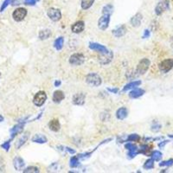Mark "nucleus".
<instances>
[{"label":"nucleus","instance_id":"b1692460","mask_svg":"<svg viewBox=\"0 0 173 173\" xmlns=\"http://www.w3.org/2000/svg\"><path fill=\"white\" fill-rule=\"evenodd\" d=\"M140 84H141V82H140V81L130 82V83H128L127 85H125V86L124 87V88H123V92L127 91V90H129V89H131V88H134V87H138L139 85H140Z\"/></svg>","mask_w":173,"mask_h":173},{"label":"nucleus","instance_id":"4c0bfd02","mask_svg":"<svg viewBox=\"0 0 173 173\" xmlns=\"http://www.w3.org/2000/svg\"><path fill=\"white\" fill-rule=\"evenodd\" d=\"M39 0H24V4L27 5H34Z\"/></svg>","mask_w":173,"mask_h":173},{"label":"nucleus","instance_id":"412c9836","mask_svg":"<svg viewBox=\"0 0 173 173\" xmlns=\"http://www.w3.org/2000/svg\"><path fill=\"white\" fill-rule=\"evenodd\" d=\"M144 94V90L141 89V88H136L133 89V91L131 92L129 94V96L133 99H136V98H139V97L142 96Z\"/></svg>","mask_w":173,"mask_h":173},{"label":"nucleus","instance_id":"c9c22d12","mask_svg":"<svg viewBox=\"0 0 173 173\" xmlns=\"http://www.w3.org/2000/svg\"><path fill=\"white\" fill-rule=\"evenodd\" d=\"M149 146L148 145H142L141 146V149L140 150V152L141 153H144V154H147L148 153V151H149Z\"/></svg>","mask_w":173,"mask_h":173},{"label":"nucleus","instance_id":"ddd939ff","mask_svg":"<svg viewBox=\"0 0 173 173\" xmlns=\"http://www.w3.org/2000/svg\"><path fill=\"white\" fill-rule=\"evenodd\" d=\"M24 130V124L23 123H19L17 125H16L15 126H13L11 129H10V137H11V140L14 138L15 136L18 133H21Z\"/></svg>","mask_w":173,"mask_h":173},{"label":"nucleus","instance_id":"5701e85b","mask_svg":"<svg viewBox=\"0 0 173 173\" xmlns=\"http://www.w3.org/2000/svg\"><path fill=\"white\" fill-rule=\"evenodd\" d=\"M28 138H29V133H24V134L20 138L19 140H17V148L19 149L20 147H21L23 144H25V142L28 140Z\"/></svg>","mask_w":173,"mask_h":173},{"label":"nucleus","instance_id":"4be33fe9","mask_svg":"<svg viewBox=\"0 0 173 173\" xmlns=\"http://www.w3.org/2000/svg\"><path fill=\"white\" fill-rule=\"evenodd\" d=\"M48 126H49V129L52 130L54 132H57V131H59V130H60V127H61L58 120H51V121L49 122V124H48Z\"/></svg>","mask_w":173,"mask_h":173},{"label":"nucleus","instance_id":"dca6fc26","mask_svg":"<svg viewBox=\"0 0 173 173\" xmlns=\"http://www.w3.org/2000/svg\"><path fill=\"white\" fill-rule=\"evenodd\" d=\"M142 21V15L140 13H137L131 20V24L133 27H139Z\"/></svg>","mask_w":173,"mask_h":173},{"label":"nucleus","instance_id":"f8f14e48","mask_svg":"<svg viewBox=\"0 0 173 173\" xmlns=\"http://www.w3.org/2000/svg\"><path fill=\"white\" fill-rule=\"evenodd\" d=\"M85 99H86V94H83V93H79L75 94L73 97V103L75 105H83L84 102H85Z\"/></svg>","mask_w":173,"mask_h":173},{"label":"nucleus","instance_id":"a878e982","mask_svg":"<svg viewBox=\"0 0 173 173\" xmlns=\"http://www.w3.org/2000/svg\"><path fill=\"white\" fill-rule=\"evenodd\" d=\"M94 0H82V8L83 10H87L91 7L94 4Z\"/></svg>","mask_w":173,"mask_h":173},{"label":"nucleus","instance_id":"7ed1b4c3","mask_svg":"<svg viewBox=\"0 0 173 173\" xmlns=\"http://www.w3.org/2000/svg\"><path fill=\"white\" fill-rule=\"evenodd\" d=\"M150 66V61L146 58H144L140 61L138 67H137V73L138 75H144V73L148 70Z\"/></svg>","mask_w":173,"mask_h":173},{"label":"nucleus","instance_id":"a19ab883","mask_svg":"<svg viewBox=\"0 0 173 173\" xmlns=\"http://www.w3.org/2000/svg\"><path fill=\"white\" fill-rule=\"evenodd\" d=\"M108 91L113 92V93H117V92H118V89H117V88H114V89H112V88H108Z\"/></svg>","mask_w":173,"mask_h":173},{"label":"nucleus","instance_id":"9b49d317","mask_svg":"<svg viewBox=\"0 0 173 173\" xmlns=\"http://www.w3.org/2000/svg\"><path fill=\"white\" fill-rule=\"evenodd\" d=\"M125 148L128 150V158L129 159H133L134 158L135 156L137 155L138 153H140V151L138 149V147L133 144H125Z\"/></svg>","mask_w":173,"mask_h":173},{"label":"nucleus","instance_id":"bb28decb","mask_svg":"<svg viewBox=\"0 0 173 173\" xmlns=\"http://www.w3.org/2000/svg\"><path fill=\"white\" fill-rule=\"evenodd\" d=\"M50 35H51V31L49 29H44V30L40 31L39 37H40V39H42V40H45V39H48Z\"/></svg>","mask_w":173,"mask_h":173},{"label":"nucleus","instance_id":"6e6552de","mask_svg":"<svg viewBox=\"0 0 173 173\" xmlns=\"http://www.w3.org/2000/svg\"><path fill=\"white\" fill-rule=\"evenodd\" d=\"M173 67V59H166L159 64V69L163 73L169 72Z\"/></svg>","mask_w":173,"mask_h":173},{"label":"nucleus","instance_id":"f03ea898","mask_svg":"<svg viewBox=\"0 0 173 173\" xmlns=\"http://www.w3.org/2000/svg\"><path fill=\"white\" fill-rule=\"evenodd\" d=\"M87 82L94 87H98L101 84V78L99 75H97L95 73H90L89 75H87L86 78Z\"/></svg>","mask_w":173,"mask_h":173},{"label":"nucleus","instance_id":"473e14b6","mask_svg":"<svg viewBox=\"0 0 173 173\" xmlns=\"http://www.w3.org/2000/svg\"><path fill=\"white\" fill-rule=\"evenodd\" d=\"M140 140V137L138 134H131L127 138L126 141H134V142H137Z\"/></svg>","mask_w":173,"mask_h":173},{"label":"nucleus","instance_id":"393cba45","mask_svg":"<svg viewBox=\"0 0 173 173\" xmlns=\"http://www.w3.org/2000/svg\"><path fill=\"white\" fill-rule=\"evenodd\" d=\"M63 43H64V39H63V37H59V38H57L55 41L54 46H55V48H56L57 50H60V49L63 48Z\"/></svg>","mask_w":173,"mask_h":173},{"label":"nucleus","instance_id":"0eeeda50","mask_svg":"<svg viewBox=\"0 0 173 173\" xmlns=\"http://www.w3.org/2000/svg\"><path fill=\"white\" fill-rule=\"evenodd\" d=\"M169 8V1L168 0H161L159 2V4L157 5L155 8V12L157 15H161L163 12Z\"/></svg>","mask_w":173,"mask_h":173},{"label":"nucleus","instance_id":"4468645a","mask_svg":"<svg viewBox=\"0 0 173 173\" xmlns=\"http://www.w3.org/2000/svg\"><path fill=\"white\" fill-rule=\"evenodd\" d=\"M85 28V24L82 21H78L72 25V31L74 33H81Z\"/></svg>","mask_w":173,"mask_h":173},{"label":"nucleus","instance_id":"c03bdc74","mask_svg":"<svg viewBox=\"0 0 173 173\" xmlns=\"http://www.w3.org/2000/svg\"><path fill=\"white\" fill-rule=\"evenodd\" d=\"M170 137H171V138H173V135H169Z\"/></svg>","mask_w":173,"mask_h":173},{"label":"nucleus","instance_id":"f704fd0d","mask_svg":"<svg viewBox=\"0 0 173 173\" xmlns=\"http://www.w3.org/2000/svg\"><path fill=\"white\" fill-rule=\"evenodd\" d=\"M12 2V0H5V2L3 3V5L1 6V9H0V11H3V10H5V8L8 6V5H10V3Z\"/></svg>","mask_w":173,"mask_h":173},{"label":"nucleus","instance_id":"c85d7f7f","mask_svg":"<svg viewBox=\"0 0 173 173\" xmlns=\"http://www.w3.org/2000/svg\"><path fill=\"white\" fill-rule=\"evenodd\" d=\"M154 167V159H148L144 164V168L145 170H151Z\"/></svg>","mask_w":173,"mask_h":173},{"label":"nucleus","instance_id":"2f4dec72","mask_svg":"<svg viewBox=\"0 0 173 173\" xmlns=\"http://www.w3.org/2000/svg\"><path fill=\"white\" fill-rule=\"evenodd\" d=\"M24 173H29V172H34L37 173L39 172V169L37 167H35V166H30V167H28L27 169H25L24 171Z\"/></svg>","mask_w":173,"mask_h":173},{"label":"nucleus","instance_id":"c756f323","mask_svg":"<svg viewBox=\"0 0 173 173\" xmlns=\"http://www.w3.org/2000/svg\"><path fill=\"white\" fill-rule=\"evenodd\" d=\"M151 156H152V159H153L155 161H159L162 158V153L159 151H154Z\"/></svg>","mask_w":173,"mask_h":173},{"label":"nucleus","instance_id":"6ab92c4d","mask_svg":"<svg viewBox=\"0 0 173 173\" xmlns=\"http://www.w3.org/2000/svg\"><path fill=\"white\" fill-rule=\"evenodd\" d=\"M127 116V109L125 107H120L116 112V117L119 120H124Z\"/></svg>","mask_w":173,"mask_h":173},{"label":"nucleus","instance_id":"7c9ffc66","mask_svg":"<svg viewBox=\"0 0 173 173\" xmlns=\"http://www.w3.org/2000/svg\"><path fill=\"white\" fill-rule=\"evenodd\" d=\"M79 165V158L78 157H73L70 159V167L75 168Z\"/></svg>","mask_w":173,"mask_h":173},{"label":"nucleus","instance_id":"1a4fd4ad","mask_svg":"<svg viewBox=\"0 0 173 173\" xmlns=\"http://www.w3.org/2000/svg\"><path fill=\"white\" fill-rule=\"evenodd\" d=\"M84 61H85V57L82 54H74L69 58V63L72 65H81L84 63Z\"/></svg>","mask_w":173,"mask_h":173},{"label":"nucleus","instance_id":"58836bf2","mask_svg":"<svg viewBox=\"0 0 173 173\" xmlns=\"http://www.w3.org/2000/svg\"><path fill=\"white\" fill-rule=\"evenodd\" d=\"M149 36H150L149 30H147V29H145V30H144V36H143V38H145V37H148Z\"/></svg>","mask_w":173,"mask_h":173},{"label":"nucleus","instance_id":"9d476101","mask_svg":"<svg viewBox=\"0 0 173 173\" xmlns=\"http://www.w3.org/2000/svg\"><path fill=\"white\" fill-rule=\"evenodd\" d=\"M48 16L51 20H53L54 22H57L62 18V13L60 10L55 9V8H50L48 10Z\"/></svg>","mask_w":173,"mask_h":173},{"label":"nucleus","instance_id":"f3484780","mask_svg":"<svg viewBox=\"0 0 173 173\" xmlns=\"http://www.w3.org/2000/svg\"><path fill=\"white\" fill-rule=\"evenodd\" d=\"M32 141L35 143H39V144H44V143H47V138L43 134H36L32 138Z\"/></svg>","mask_w":173,"mask_h":173},{"label":"nucleus","instance_id":"72a5a7b5","mask_svg":"<svg viewBox=\"0 0 173 173\" xmlns=\"http://www.w3.org/2000/svg\"><path fill=\"white\" fill-rule=\"evenodd\" d=\"M173 164V159H169L168 161H163L159 163V166H171Z\"/></svg>","mask_w":173,"mask_h":173},{"label":"nucleus","instance_id":"37998d69","mask_svg":"<svg viewBox=\"0 0 173 173\" xmlns=\"http://www.w3.org/2000/svg\"><path fill=\"white\" fill-rule=\"evenodd\" d=\"M0 120H3V117L2 116H0ZM1 122V121H0Z\"/></svg>","mask_w":173,"mask_h":173},{"label":"nucleus","instance_id":"79ce46f5","mask_svg":"<svg viewBox=\"0 0 173 173\" xmlns=\"http://www.w3.org/2000/svg\"><path fill=\"white\" fill-rule=\"evenodd\" d=\"M60 84H61V82H59V81H58V82H55V86H56V87L59 86Z\"/></svg>","mask_w":173,"mask_h":173},{"label":"nucleus","instance_id":"ea45409f","mask_svg":"<svg viewBox=\"0 0 173 173\" xmlns=\"http://www.w3.org/2000/svg\"><path fill=\"white\" fill-rule=\"evenodd\" d=\"M169 141L168 140H165V141H163V142H162V143H160V144H159V147H161V148H163V146H164V144H167V143H168Z\"/></svg>","mask_w":173,"mask_h":173},{"label":"nucleus","instance_id":"a211bd4d","mask_svg":"<svg viewBox=\"0 0 173 173\" xmlns=\"http://www.w3.org/2000/svg\"><path fill=\"white\" fill-rule=\"evenodd\" d=\"M126 32V28H125V25H121L120 27L117 28L114 30H113V34L116 37H120L122 36H124Z\"/></svg>","mask_w":173,"mask_h":173},{"label":"nucleus","instance_id":"f257e3e1","mask_svg":"<svg viewBox=\"0 0 173 173\" xmlns=\"http://www.w3.org/2000/svg\"><path fill=\"white\" fill-rule=\"evenodd\" d=\"M89 48L93 49V50H97V51H99L101 53L102 56H101L100 61H101V63L102 64L109 63L112 61L113 56V52L110 51V50H108L105 46L99 44V43H90Z\"/></svg>","mask_w":173,"mask_h":173},{"label":"nucleus","instance_id":"cd10ccee","mask_svg":"<svg viewBox=\"0 0 173 173\" xmlns=\"http://www.w3.org/2000/svg\"><path fill=\"white\" fill-rule=\"evenodd\" d=\"M113 7L112 5H106V6H104L103 10H102V13L103 14H108L111 15L113 13Z\"/></svg>","mask_w":173,"mask_h":173},{"label":"nucleus","instance_id":"a18cd8bd","mask_svg":"<svg viewBox=\"0 0 173 173\" xmlns=\"http://www.w3.org/2000/svg\"><path fill=\"white\" fill-rule=\"evenodd\" d=\"M0 75H1V74H0Z\"/></svg>","mask_w":173,"mask_h":173},{"label":"nucleus","instance_id":"20e7f679","mask_svg":"<svg viewBox=\"0 0 173 173\" xmlns=\"http://www.w3.org/2000/svg\"><path fill=\"white\" fill-rule=\"evenodd\" d=\"M46 100H47V95H46L45 92L40 91L34 96L33 102L36 106H41L44 104V102L46 101Z\"/></svg>","mask_w":173,"mask_h":173},{"label":"nucleus","instance_id":"423d86ee","mask_svg":"<svg viewBox=\"0 0 173 173\" xmlns=\"http://www.w3.org/2000/svg\"><path fill=\"white\" fill-rule=\"evenodd\" d=\"M26 15H27V10H26V9H24V8H18V9H17V10L13 12L12 17H13L15 21L20 22V21L24 19V17H26Z\"/></svg>","mask_w":173,"mask_h":173},{"label":"nucleus","instance_id":"39448f33","mask_svg":"<svg viewBox=\"0 0 173 173\" xmlns=\"http://www.w3.org/2000/svg\"><path fill=\"white\" fill-rule=\"evenodd\" d=\"M110 16L108 14H103L102 17L98 21V26L102 30H105L108 28L109 22H110Z\"/></svg>","mask_w":173,"mask_h":173},{"label":"nucleus","instance_id":"e433bc0d","mask_svg":"<svg viewBox=\"0 0 173 173\" xmlns=\"http://www.w3.org/2000/svg\"><path fill=\"white\" fill-rule=\"evenodd\" d=\"M1 147H2L3 149H5V151L8 152V151L10 150V141H6L4 144H1Z\"/></svg>","mask_w":173,"mask_h":173},{"label":"nucleus","instance_id":"2eb2a0df","mask_svg":"<svg viewBox=\"0 0 173 173\" xmlns=\"http://www.w3.org/2000/svg\"><path fill=\"white\" fill-rule=\"evenodd\" d=\"M24 161L20 157H16L13 160V165L17 171H21L24 167Z\"/></svg>","mask_w":173,"mask_h":173},{"label":"nucleus","instance_id":"aec40b11","mask_svg":"<svg viewBox=\"0 0 173 173\" xmlns=\"http://www.w3.org/2000/svg\"><path fill=\"white\" fill-rule=\"evenodd\" d=\"M64 98H65V95H64V94H63V91L58 90V91H56L55 93H54V94H53L54 102H56V103H59V102H61V101H63Z\"/></svg>","mask_w":173,"mask_h":173}]
</instances>
